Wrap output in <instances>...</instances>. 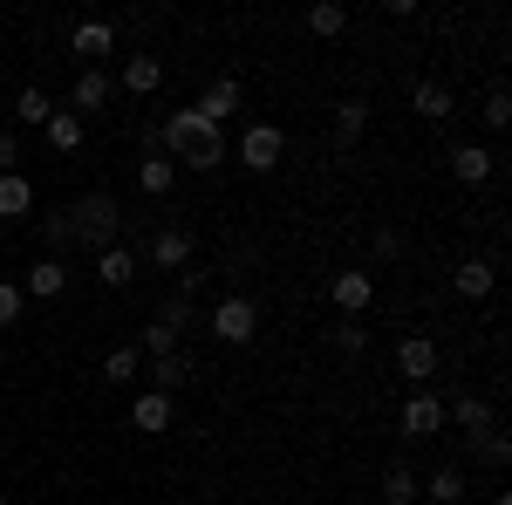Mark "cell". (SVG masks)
I'll use <instances>...</instances> for the list:
<instances>
[{
  "label": "cell",
  "mask_w": 512,
  "mask_h": 505,
  "mask_svg": "<svg viewBox=\"0 0 512 505\" xmlns=\"http://www.w3.org/2000/svg\"><path fill=\"white\" fill-rule=\"evenodd\" d=\"M369 130V103L362 96H349V103H335V144H355Z\"/></svg>",
  "instance_id": "cell-25"
},
{
  "label": "cell",
  "mask_w": 512,
  "mask_h": 505,
  "mask_svg": "<svg viewBox=\"0 0 512 505\" xmlns=\"http://www.w3.org/2000/svg\"><path fill=\"white\" fill-rule=\"evenodd\" d=\"M451 287H458L465 301H485V294L499 287V267H492V260H458V273H451Z\"/></svg>",
  "instance_id": "cell-17"
},
{
  "label": "cell",
  "mask_w": 512,
  "mask_h": 505,
  "mask_svg": "<svg viewBox=\"0 0 512 505\" xmlns=\"http://www.w3.org/2000/svg\"><path fill=\"white\" fill-rule=\"evenodd\" d=\"M396 424H403V437H437L444 430V403H437L431 389H410L403 410H396Z\"/></svg>",
  "instance_id": "cell-5"
},
{
  "label": "cell",
  "mask_w": 512,
  "mask_h": 505,
  "mask_svg": "<svg viewBox=\"0 0 512 505\" xmlns=\"http://www.w3.org/2000/svg\"><path fill=\"white\" fill-rule=\"evenodd\" d=\"M280 151H287L280 123H246V130H239V164H246L253 178H267V171H280Z\"/></svg>",
  "instance_id": "cell-3"
},
{
  "label": "cell",
  "mask_w": 512,
  "mask_h": 505,
  "mask_svg": "<svg viewBox=\"0 0 512 505\" xmlns=\"http://www.w3.org/2000/svg\"><path fill=\"white\" fill-rule=\"evenodd\" d=\"M103 376H110V383H137V376H144V355H137V342H123V349L103 355Z\"/></svg>",
  "instance_id": "cell-28"
},
{
  "label": "cell",
  "mask_w": 512,
  "mask_h": 505,
  "mask_svg": "<svg viewBox=\"0 0 512 505\" xmlns=\"http://www.w3.org/2000/svg\"><path fill=\"white\" fill-rule=\"evenodd\" d=\"M376 253H383V260H396V253H403V233H396V226H383V233H376Z\"/></svg>",
  "instance_id": "cell-37"
},
{
  "label": "cell",
  "mask_w": 512,
  "mask_h": 505,
  "mask_svg": "<svg viewBox=\"0 0 512 505\" xmlns=\"http://www.w3.org/2000/svg\"><path fill=\"white\" fill-rule=\"evenodd\" d=\"M123 89H130V96H151V89H158V82H164V62H158V55H130V62H123Z\"/></svg>",
  "instance_id": "cell-19"
},
{
  "label": "cell",
  "mask_w": 512,
  "mask_h": 505,
  "mask_svg": "<svg viewBox=\"0 0 512 505\" xmlns=\"http://www.w3.org/2000/svg\"><path fill=\"white\" fill-rule=\"evenodd\" d=\"M171 349H178V335H171L164 321H151V328H144V342H137V355H171Z\"/></svg>",
  "instance_id": "cell-35"
},
{
  "label": "cell",
  "mask_w": 512,
  "mask_h": 505,
  "mask_svg": "<svg viewBox=\"0 0 512 505\" xmlns=\"http://www.w3.org/2000/svg\"><path fill=\"white\" fill-rule=\"evenodd\" d=\"M69 219H76V246H89V253H110L123 233V205L110 192H89L69 205Z\"/></svg>",
  "instance_id": "cell-1"
},
{
  "label": "cell",
  "mask_w": 512,
  "mask_h": 505,
  "mask_svg": "<svg viewBox=\"0 0 512 505\" xmlns=\"http://www.w3.org/2000/svg\"><path fill=\"white\" fill-rule=\"evenodd\" d=\"M48 117H55V103H48V89H35V82H28V89L14 96V123H21V130H41Z\"/></svg>",
  "instance_id": "cell-22"
},
{
  "label": "cell",
  "mask_w": 512,
  "mask_h": 505,
  "mask_svg": "<svg viewBox=\"0 0 512 505\" xmlns=\"http://www.w3.org/2000/svg\"><path fill=\"white\" fill-rule=\"evenodd\" d=\"M41 239L55 246V260H62V246H76V219H69V205H62V212H41Z\"/></svg>",
  "instance_id": "cell-29"
},
{
  "label": "cell",
  "mask_w": 512,
  "mask_h": 505,
  "mask_svg": "<svg viewBox=\"0 0 512 505\" xmlns=\"http://www.w3.org/2000/svg\"><path fill=\"white\" fill-rule=\"evenodd\" d=\"M212 335H219L226 349H246V342L260 335V308H253V294H226V301L212 308Z\"/></svg>",
  "instance_id": "cell-2"
},
{
  "label": "cell",
  "mask_w": 512,
  "mask_h": 505,
  "mask_svg": "<svg viewBox=\"0 0 512 505\" xmlns=\"http://www.w3.org/2000/svg\"><path fill=\"white\" fill-rule=\"evenodd\" d=\"M192 301H185V294H164V301H158V321H164V328H171V335H185V328H192Z\"/></svg>",
  "instance_id": "cell-32"
},
{
  "label": "cell",
  "mask_w": 512,
  "mask_h": 505,
  "mask_svg": "<svg viewBox=\"0 0 512 505\" xmlns=\"http://www.w3.org/2000/svg\"><path fill=\"white\" fill-rule=\"evenodd\" d=\"M417 492H424V505H465V499H472V471H465V465H437Z\"/></svg>",
  "instance_id": "cell-10"
},
{
  "label": "cell",
  "mask_w": 512,
  "mask_h": 505,
  "mask_svg": "<svg viewBox=\"0 0 512 505\" xmlns=\"http://www.w3.org/2000/svg\"><path fill=\"white\" fill-rule=\"evenodd\" d=\"M171 417H178V403H171L164 389H137V396H130V424L144 430V437H164Z\"/></svg>",
  "instance_id": "cell-7"
},
{
  "label": "cell",
  "mask_w": 512,
  "mask_h": 505,
  "mask_svg": "<svg viewBox=\"0 0 512 505\" xmlns=\"http://www.w3.org/2000/svg\"><path fill=\"white\" fill-rule=\"evenodd\" d=\"M424 492H417V471L410 465H390L383 471V505H417Z\"/></svg>",
  "instance_id": "cell-26"
},
{
  "label": "cell",
  "mask_w": 512,
  "mask_h": 505,
  "mask_svg": "<svg viewBox=\"0 0 512 505\" xmlns=\"http://www.w3.org/2000/svg\"><path fill=\"white\" fill-rule=\"evenodd\" d=\"M396 369H403V383H431L437 376V342L431 335H403V342H396Z\"/></svg>",
  "instance_id": "cell-6"
},
{
  "label": "cell",
  "mask_w": 512,
  "mask_h": 505,
  "mask_svg": "<svg viewBox=\"0 0 512 505\" xmlns=\"http://www.w3.org/2000/svg\"><path fill=\"white\" fill-rule=\"evenodd\" d=\"M144 260L158 273H185V267H198V239L185 233V226H164V233L144 246Z\"/></svg>",
  "instance_id": "cell-4"
},
{
  "label": "cell",
  "mask_w": 512,
  "mask_h": 505,
  "mask_svg": "<svg viewBox=\"0 0 512 505\" xmlns=\"http://www.w3.org/2000/svg\"><path fill=\"white\" fill-rule=\"evenodd\" d=\"M192 505H198V499H192Z\"/></svg>",
  "instance_id": "cell-40"
},
{
  "label": "cell",
  "mask_w": 512,
  "mask_h": 505,
  "mask_svg": "<svg viewBox=\"0 0 512 505\" xmlns=\"http://www.w3.org/2000/svg\"><path fill=\"white\" fill-rule=\"evenodd\" d=\"M110 89H117V82L103 76V69H76V82H69V110L89 123L96 110H103V103H110Z\"/></svg>",
  "instance_id": "cell-11"
},
{
  "label": "cell",
  "mask_w": 512,
  "mask_h": 505,
  "mask_svg": "<svg viewBox=\"0 0 512 505\" xmlns=\"http://www.w3.org/2000/svg\"><path fill=\"white\" fill-rule=\"evenodd\" d=\"M342 28H349V7H342V0H315V7H308V35L335 41Z\"/></svg>",
  "instance_id": "cell-23"
},
{
  "label": "cell",
  "mask_w": 512,
  "mask_h": 505,
  "mask_svg": "<svg viewBox=\"0 0 512 505\" xmlns=\"http://www.w3.org/2000/svg\"><path fill=\"white\" fill-rule=\"evenodd\" d=\"M328 342H335L342 355H362V349H369V328H362V321H342V328H335Z\"/></svg>",
  "instance_id": "cell-34"
},
{
  "label": "cell",
  "mask_w": 512,
  "mask_h": 505,
  "mask_svg": "<svg viewBox=\"0 0 512 505\" xmlns=\"http://www.w3.org/2000/svg\"><path fill=\"white\" fill-rule=\"evenodd\" d=\"M410 110H417V117L424 123H451L458 117V96H451V89H444V82H410Z\"/></svg>",
  "instance_id": "cell-13"
},
{
  "label": "cell",
  "mask_w": 512,
  "mask_h": 505,
  "mask_svg": "<svg viewBox=\"0 0 512 505\" xmlns=\"http://www.w3.org/2000/svg\"><path fill=\"white\" fill-rule=\"evenodd\" d=\"M492 171H499V157L485 151V144H458L451 151V178L458 185H492Z\"/></svg>",
  "instance_id": "cell-16"
},
{
  "label": "cell",
  "mask_w": 512,
  "mask_h": 505,
  "mask_svg": "<svg viewBox=\"0 0 512 505\" xmlns=\"http://www.w3.org/2000/svg\"><path fill=\"white\" fill-rule=\"evenodd\" d=\"M478 123H485L492 137H499V130L512 123V96H506V89H485V103H478Z\"/></svg>",
  "instance_id": "cell-30"
},
{
  "label": "cell",
  "mask_w": 512,
  "mask_h": 505,
  "mask_svg": "<svg viewBox=\"0 0 512 505\" xmlns=\"http://www.w3.org/2000/svg\"><path fill=\"white\" fill-rule=\"evenodd\" d=\"M41 137H48L55 151H76V144H82V117H76V110H55V117L41 123Z\"/></svg>",
  "instance_id": "cell-27"
},
{
  "label": "cell",
  "mask_w": 512,
  "mask_h": 505,
  "mask_svg": "<svg viewBox=\"0 0 512 505\" xmlns=\"http://www.w3.org/2000/svg\"><path fill=\"white\" fill-rule=\"evenodd\" d=\"M472 451H478V458H485L492 471H499V465L512 458V444H506V430H499V424H492V430H478V437H472Z\"/></svg>",
  "instance_id": "cell-31"
},
{
  "label": "cell",
  "mask_w": 512,
  "mask_h": 505,
  "mask_svg": "<svg viewBox=\"0 0 512 505\" xmlns=\"http://www.w3.org/2000/svg\"><path fill=\"white\" fill-rule=\"evenodd\" d=\"M137 178H144V198H164L171 185H178V164L158 151V157H144V164H137Z\"/></svg>",
  "instance_id": "cell-24"
},
{
  "label": "cell",
  "mask_w": 512,
  "mask_h": 505,
  "mask_svg": "<svg viewBox=\"0 0 512 505\" xmlns=\"http://www.w3.org/2000/svg\"><path fill=\"white\" fill-rule=\"evenodd\" d=\"M444 424H458L465 437H478V430H492L499 417H492V403H485V396H458V403L444 410Z\"/></svg>",
  "instance_id": "cell-18"
},
{
  "label": "cell",
  "mask_w": 512,
  "mask_h": 505,
  "mask_svg": "<svg viewBox=\"0 0 512 505\" xmlns=\"http://www.w3.org/2000/svg\"><path fill=\"white\" fill-rule=\"evenodd\" d=\"M417 505H424V499H417Z\"/></svg>",
  "instance_id": "cell-39"
},
{
  "label": "cell",
  "mask_w": 512,
  "mask_h": 505,
  "mask_svg": "<svg viewBox=\"0 0 512 505\" xmlns=\"http://www.w3.org/2000/svg\"><path fill=\"white\" fill-rule=\"evenodd\" d=\"M21 294H28V301H55V294H69V267H62L55 253L35 260V267L21 273Z\"/></svg>",
  "instance_id": "cell-15"
},
{
  "label": "cell",
  "mask_w": 512,
  "mask_h": 505,
  "mask_svg": "<svg viewBox=\"0 0 512 505\" xmlns=\"http://www.w3.org/2000/svg\"><path fill=\"white\" fill-rule=\"evenodd\" d=\"M0 505H7V492H0Z\"/></svg>",
  "instance_id": "cell-38"
},
{
  "label": "cell",
  "mask_w": 512,
  "mask_h": 505,
  "mask_svg": "<svg viewBox=\"0 0 512 505\" xmlns=\"http://www.w3.org/2000/svg\"><path fill=\"white\" fill-rule=\"evenodd\" d=\"M69 48L82 55V69H96V62L117 48V28H110V21H76V28H69Z\"/></svg>",
  "instance_id": "cell-14"
},
{
  "label": "cell",
  "mask_w": 512,
  "mask_h": 505,
  "mask_svg": "<svg viewBox=\"0 0 512 505\" xmlns=\"http://www.w3.org/2000/svg\"><path fill=\"white\" fill-rule=\"evenodd\" d=\"M328 294H335V308H342V321H362V308L376 301V280H369L362 267H349V273H335V280H328Z\"/></svg>",
  "instance_id": "cell-8"
},
{
  "label": "cell",
  "mask_w": 512,
  "mask_h": 505,
  "mask_svg": "<svg viewBox=\"0 0 512 505\" xmlns=\"http://www.w3.org/2000/svg\"><path fill=\"white\" fill-rule=\"evenodd\" d=\"M185 383H192V355H185V349L151 355V362H144V389H164V396H178Z\"/></svg>",
  "instance_id": "cell-12"
},
{
  "label": "cell",
  "mask_w": 512,
  "mask_h": 505,
  "mask_svg": "<svg viewBox=\"0 0 512 505\" xmlns=\"http://www.w3.org/2000/svg\"><path fill=\"white\" fill-rule=\"evenodd\" d=\"M96 280H103V287H130V280H137V253H130V246L96 253Z\"/></svg>",
  "instance_id": "cell-20"
},
{
  "label": "cell",
  "mask_w": 512,
  "mask_h": 505,
  "mask_svg": "<svg viewBox=\"0 0 512 505\" xmlns=\"http://www.w3.org/2000/svg\"><path fill=\"white\" fill-rule=\"evenodd\" d=\"M28 308V294H21V280H0V328H14Z\"/></svg>",
  "instance_id": "cell-33"
},
{
  "label": "cell",
  "mask_w": 512,
  "mask_h": 505,
  "mask_svg": "<svg viewBox=\"0 0 512 505\" xmlns=\"http://www.w3.org/2000/svg\"><path fill=\"white\" fill-rule=\"evenodd\" d=\"M192 110L212 123V130H219L226 117H239V110H246V89H239V76H219V82H212V89H205V96L192 103Z\"/></svg>",
  "instance_id": "cell-9"
},
{
  "label": "cell",
  "mask_w": 512,
  "mask_h": 505,
  "mask_svg": "<svg viewBox=\"0 0 512 505\" xmlns=\"http://www.w3.org/2000/svg\"><path fill=\"white\" fill-rule=\"evenodd\" d=\"M28 212H35V185L21 171H7L0 178V219H28Z\"/></svg>",
  "instance_id": "cell-21"
},
{
  "label": "cell",
  "mask_w": 512,
  "mask_h": 505,
  "mask_svg": "<svg viewBox=\"0 0 512 505\" xmlns=\"http://www.w3.org/2000/svg\"><path fill=\"white\" fill-rule=\"evenodd\" d=\"M14 164H21V137H14V130H0V178H7Z\"/></svg>",
  "instance_id": "cell-36"
}]
</instances>
